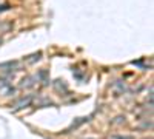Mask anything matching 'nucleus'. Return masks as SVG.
<instances>
[{
    "instance_id": "3",
    "label": "nucleus",
    "mask_w": 154,
    "mask_h": 139,
    "mask_svg": "<svg viewBox=\"0 0 154 139\" xmlns=\"http://www.w3.org/2000/svg\"><path fill=\"white\" fill-rule=\"evenodd\" d=\"M11 8V5H8V3H3V5H0V12H5V11H8Z\"/></svg>"
},
{
    "instance_id": "1",
    "label": "nucleus",
    "mask_w": 154,
    "mask_h": 139,
    "mask_svg": "<svg viewBox=\"0 0 154 139\" xmlns=\"http://www.w3.org/2000/svg\"><path fill=\"white\" fill-rule=\"evenodd\" d=\"M14 91L16 90L6 81L0 79V96H11V94H14Z\"/></svg>"
},
{
    "instance_id": "4",
    "label": "nucleus",
    "mask_w": 154,
    "mask_h": 139,
    "mask_svg": "<svg viewBox=\"0 0 154 139\" xmlns=\"http://www.w3.org/2000/svg\"><path fill=\"white\" fill-rule=\"evenodd\" d=\"M111 139H133V137H122V136H112Z\"/></svg>"
},
{
    "instance_id": "2",
    "label": "nucleus",
    "mask_w": 154,
    "mask_h": 139,
    "mask_svg": "<svg viewBox=\"0 0 154 139\" xmlns=\"http://www.w3.org/2000/svg\"><path fill=\"white\" fill-rule=\"evenodd\" d=\"M29 102H31V97H26V99H22V100H19V102L16 104V108H23V107H26V105H29Z\"/></svg>"
}]
</instances>
